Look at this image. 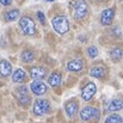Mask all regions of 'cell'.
<instances>
[{"mask_svg": "<svg viewBox=\"0 0 123 123\" xmlns=\"http://www.w3.org/2000/svg\"><path fill=\"white\" fill-rule=\"evenodd\" d=\"M51 25H53L54 30L60 35H63L69 30V22H68L67 17H65V16L54 17L51 19Z\"/></svg>", "mask_w": 123, "mask_h": 123, "instance_id": "6da1fadb", "label": "cell"}, {"mask_svg": "<svg viewBox=\"0 0 123 123\" xmlns=\"http://www.w3.org/2000/svg\"><path fill=\"white\" fill-rule=\"evenodd\" d=\"M19 28L23 31V34L26 35V36H34V35H36L35 22L30 17H28V16H24V17H22L19 19Z\"/></svg>", "mask_w": 123, "mask_h": 123, "instance_id": "7a4b0ae2", "label": "cell"}, {"mask_svg": "<svg viewBox=\"0 0 123 123\" xmlns=\"http://www.w3.org/2000/svg\"><path fill=\"white\" fill-rule=\"evenodd\" d=\"M99 110L93 106H85L80 111V118L85 122H96L99 120Z\"/></svg>", "mask_w": 123, "mask_h": 123, "instance_id": "3957f363", "label": "cell"}, {"mask_svg": "<svg viewBox=\"0 0 123 123\" xmlns=\"http://www.w3.org/2000/svg\"><path fill=\"white\" fill-rule=\"evenodd\" d=\"M87 12H88V5H87L86 0H77L75 4H74V8H73L74 18L80 20V19L86 17Z\"/></svg>", "mask_w": 123, "mask_h": 123, "instance_id": "277c9868", "label": "cell"}, {"mask_svg": "<svg viewBox=\"0 0 123 123\" xmlns=\"http://www.w3.org/2000/svg\"><path fill=\"white\" fill-rule=\"evenodd\" d=\"M50 110V104L47 99H36L34 103V114L37 116L47 115Z\"/></svg>", "mask_w": 123, "mask_h": 123, "instance_id": "5b68a950", "label": "cell"}, {"mask_svg": "<svg viewBox=\"0 0 123 123\" xmlns=\"http://www.w3.org/2000/svg\"><path fill=\"white\" fill-rule=\"evenodd\" d=\"M16 93H17V98L18 100L23 104V105H29L30 102H31V98H30V94H29V91H28V87L26 86H19L17 90H16Z\"/></svg>", "mask_w": 123, "mask_h": 123, "instance_id": "8992f818", "label": "cell"}, {"mask_svg": "<svg viewBox=\"0 0 123 123\" xmlns=\"http://www.w3.org/2000/svg\"><path fill=\"white\" fill-rule=\"evenodd\" d=\"M48 75V69L43 66H34L30 68V77L34 80H42L47 78Z\"/></svg>", "mask_w": 123, "mask_h": 123, "instance_id": "52a82bcc", "label": "cell"}, {"mask_svg": "<svg viewBox=\"0 0 123 123\" xmlns=\"http://www.w3.org/2000/svg\"><path fill=\"white\" fill-rule=\"evenodd\" d=\"M97 92V86L94 82H87L81 91V98L84 100H91Z\"/></svg>", "mask_w": 123, "mask_h": 123, "instance_id": "ba28073f", "label": "cell"}, {"mask_svg": "<svg viewBox=\"0 0 123 123\" xmlns=\"http://www.w3.org/2000/svg\"><path fill=\"white\" fill-rule=\"evenodd\" d=\"M30 90L36 96H43L48 91V87L42 80H34L31 82V85H30Z\"/></svg>", "mask_w": 123, "mask_h": 123, "instance_id": "9c48e42d", "label": "cell"}, {"mask_svg": "<svg viewBox=\"0 0 123 123\" xmlns=\"http://www.w3.org/2000/svg\"><path fill=\"white\" fill-rule=\"evenodd\" d=\"M115 17V10L114 8H106L100 14V23L103 25H111Z\"/></svg>", "mask_w": 123, "mask_h": 123, "instance_id": "30bf717a", "label": "cell"}, {"mask_svg": "<svg viewBox=\"0 0 123 123\" xmlns=\"http://www.w3.org/2000/svg\"><path fill=\"white\" fill-rule=\"evenodd\" d=\"M78 109H79V104L75 99H71L68 100L66 104H65V110H66V114L68 115V117H74L78 112Z\"/></svg>", "mask_w": 123, "mask_h": 123, "instance_id": "8fae6325", "label": "cell"}, {"mask_svg": "<svg viewBox=\"0 0 123 123\" xmlns=\"http://www.w3.org/2000/svg\"><path fill=\"white\" fill-rule=\"evenodd\" d=\"M12 73V66L7 60H1L0 61V77L7 78Z\"/></svg>", "mask_w": 123, "mask_h": 123, "instance_id": "7c38bea8", "label": "cell"}, {"mask_svg": "<svg viewBox=\"0 0 123 123\" xmlns=\"http://www.w3.org/2000/svg\"><path fill=\"white\" fill-rule=\"evenodd\" d=\"M61 80H62V75L60 72H53L51 75H49L48 78V84L53 87H57L61 85Z\"/></svg>", "mask_w": 123, "mask_h": 123, "instance_id": "4fadbf2b", "label": "cell"}, {"mask_svg": "<svg viewBox=\"0 0 123 123\" xmlns=\"http://www.w3.org/2000/svg\"><path fill=\"white\" fill-rule=\"evenodd\" d=\"M105 73H106V69L102 65H97V66L92 67L91 71H90V75L93 77V78H102V77L105 75Z\"/></svg>", "mask_w": 123, "mask_h": 123, "instance_id": "5bb4252c", "label": "cell"}, {"mask_svg": "<svg viewBox=\"0 0 123 123\" xmlns=\"http://www.w3.org/2000/svg\"><path fill=\"white\" fill-rule=\"evenodd\" d=\"M67 68H68V71H71V72H79V71L82 69V61L80 59L71 60V61L67 63Z\"/></svg>", "mask_w": 123, "mask_h": 123, "instance_id": "9a60e30c", "label": "cell"}, {"mask_svg": "<svg viewBox=\"0 0 123 123\" xmlns=\"http://www.w3.org/2000/svg\"><path fill=\"white\" fill-rule=\"evenodd\" d=\"M26 79V73L22 69V68H18L13 72L12 74V80L13 82H18V84H22V82L25 81Z\"/></svg>", "mask_w": 123, "mask_h": 123, "instance_id": "2e32d148", "label": "cell"}, {"mask_svg": "<svg viewBox=\"0 0 123 123\" xmlns=\"http://www.w3.org/2000/svg\"><path fill=\"white\" fill-rule=\"evenodd\" d=\"M18 17H19V10H17V8L10 10L4 13V19L6 22H14L18 19Z\"/></svg>", "mask_w": 123, "mask_h": 123, "instance_id": "e0dca14e", "label": "cell"}, {"mask_svg": "<svg viewBox=\"0 0 123 123\" xmlns=\"http://www.w3.org/2000/svg\"><path fill=\"white\" fill-rule=\"evenodd\" d=\"M123 109V100L120 98H116V99H112L110 102V104L108 105V110L109 111H118Z\"/></svg>", "mask_w": 123, "mask_h": 123, "instance_id": "ac0fdd59", "label": "cell"}, {"mask_svg": "<svg viewBox=\"0 0 123 123\" xmlns=\"http://www.w3.org/2000/svg\"><path fill=\"white\" fill-rule=\"evenodd\" d=\"M20 56H22L23 62H25V63H31L35 60V53L32 50H29V49L28 50H24Z\"/></svg>", "mask_w": 123, "mask_h": 123, "instance_id": "d6986e66", "label": "cell"}, {"mask_svg": "<svg viewBox=\"0 0 123 123\" xmlns=\"http://www.w3.org/2000/svg\"><path fill=\"white\" fill-rule=\"evenodd\" d=\"M110 57H111V60H114V61L121 60L123 57V49L120 48V47H116V48L111 49V51H110Z\"/></svg>", "mask_w": 123, "mask_h": 123, "instance_id": "ffe728a7", "label": "cell"}, {"mask_svg": "<svg viewBox=\"0 0 123 123\" xmlns=\"http://www.w3.org/2000/svg\"><path fill=\"white\" fill-rule=\"evenodd\" d=\"M105 123H123V118L120 116V115H110L106 120H105Z\"/></svg>", "mask_w": 123, "mask_h": 123, "instance_id": "44dd1931", "label": "cell"}, {"mask_svg": "<svg viewBox=\"0 0 123 123\" xmlns=\"http://www.w3.org/2000/svg\"><path fill=\"white\" fill-rule=\"evenodd\" d=\"M87 55H88L91 59L97 57V56H98V49H97V47H96V45H90V47L87 48Z\"/></svg>", "mask_w": 123, "mask_h": 123, "instance_id": "7402d4cb", "label": "cell"}, {"mask_svg": "<svg viewBox=\"0 0 123 123\" xmlns=\"http://www.w3.org/2000/svg\"><path fill=\"white\" fill-rule=\"evenodd\" d=\"M37 17H38V20H40V23H41L42 25H45V17H44V13L41 12V11H38V12H37Z\"/></svg>", "mask_w": 123, "mask_h": 123, "instance_id": "603a6c76", "label": "cell"}, {"mask_svg": "<svg viewBox=\"0 0 123 123\" xmlns=\"http://www.w3.org/2000/svg\"><path fill=\"white\" fill-rule=\"evenodd\" d=\"M0 4L4 6H10L12 4V0H0Z\"/></svg>", "mask_w": 123, "mask_h": 123, "instance_id": "cb8c5ba5", "label": "cell"}, {"mask_svg": "<svg viewBox=\"0 0 123 123\" xmlns=\"http://www.w3.org/2000/svg\"><path fill=\"white\" fill-rule=\"evenodd\" d=\"M45 1H49V2H51V1H55V0H45Z\"/></svg>", "mask_w": 123, "mask_h": 123, "instance_id": "d4e9b609", "label": "cell"}]
</instances>
